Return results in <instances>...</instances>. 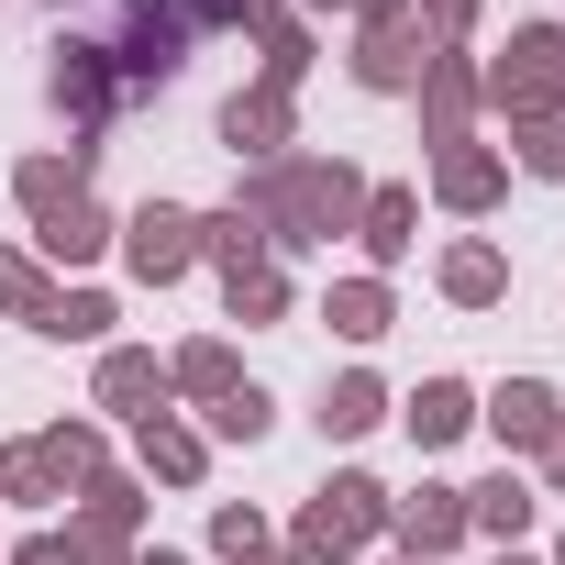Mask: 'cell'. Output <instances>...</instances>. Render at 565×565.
<instances>
[{
	"instance_id": "6da1fadb",
	"label": "cell",
	"mask_w": 565,
	"mask_h": 565,
	"mask_svg": "<svg viewBox=\"0 0 565 565\" xmlns=\"http://www.w3.org/2000/svg\"><path fill=\"white\" fill-rule=\"evenodd\" d=\"M244 211L266 222V244H333L366 222V178L344 156H277V167H255Z\"/></svg>"
},
{
	"instance_id": "7a4b0ae2",
	"label": "cell",
	"mask_w": 565,
	"mask_h": 565,
	"mask_svg": "<svg viewBox=\"0 0 565 565\" xmlns=\"http://www.w3.org/2000/svg\"><path fill=\"white\" fill-rule=\"evenodd\" d=\"M477 100L510 111V122H554V111H565V34H554V23H521L510 56L477 78Z\"/></svg>"
},
{
	"instance_id": "3957f363",
	"label": "cell",
	"mask_w": 565,
	"mask_h": 565,
	"mask_svg": "<svg viewBox=\"0 0 565 565\" xmlns=\"http://www.w3.org/2000/svg\"><path fill=\"white\" fill-rule=\"evenodd\" d=\"M377 521H388V488H377V477H333V488H311V510H300V565H344V554H366Z\"/></svg>"
},
{
	"instance_id": "277c9868",
	"label": "cell",
	"mask_w": 565,
	"mask_h": 565,
	"mask_svg": "<svg viewBox=\"0 0 565 565\" xmlns=\"http://www.w3.org/2000/svg\"><path fill=\"white\" fill-rule=\"evenodd\" d=\"M189 0H122V45H111V67L145 89V78H178L189 67Z\"/></svg>"
},
{
	"instance_id": "5b68a950",
	"label": "cell",
	"mask_w": 565,
	"mask_h": 565,
	"mask_svg": "<svg viewBox=\"0 0 565 565\" xmlns=\"http://www.w3.org/2000/svg\"><path fill=\"white\" fill-rule=\"evenodd\" d=\"M122 266L145 277V289L189 277V266H200V211H178V200H145V211L122 222Z\"/></svg>"
},
{
	"instance_id": "8992f818",
	"label": "cell",
	"mask_w": 565,
	"mask_h": 565,
	"mask_svg": "<svg viewBox=\"0 0 565 565\" xmlns=\"http://www.w3.org/2000/svg\"><path fill=\"white\" fill-rule=\"evenodd\" d=\"M134 532H145V488H134V477H100V488H89V510L67 521L78 565H122V554H134Z\"/></svg>"
},
{
	"instance_id": "52a82bcc",
	"label": "cell",
	"mask_w": 565,
	"mask_h": 565,
	"mask_svg": "<svg viewBox=\"0 0 565 565\" xmlns=\"http://www.w3.org/2000/svg\"><path fill=\"white\" fill-rule=\"evenodd\" d=\"M433 56H444V45H433V34H422L411 12H399V23H366V34H355V78H366V89H422V67H433Z\"/></svg>"
},
{
	"instance_id": "ba28073f",
	"label": "cell",
	"mask_w": 565,
	"mask_h": 565,
	"mask_svg": "<svg viewBox=\"0 0 565 565\" xmlns=\"http://www.w3.org/2000/svg\"><path fill=\"white\" fill-rule=\"evenodd\" d=\"M45 89H56V111H67V122H111V100H122V67H111V45H56Z\"/></svg>"
},
{
	"instance_id": "9c48e42d",
	"label": "cell",
	"mask_w": 565,
	"mask_h": 565,
	"mask_svg": "<svg viewBox=\"0 0 565 565\" xmlns=\"http://www.w3.org/2000/svg\"><path fill=\"white\" fill-rule=\"evenodd\" d=\"M222 145L255 156V167H277V156H289V89H277V78L233 89V100H222Z\"/></svg>"
},
{
	"instance_id": "30bf717a",
	"label": "cell",
	"mask_w": 565,
	"mask_h": 565,
	"mask_svg": "<svg viewBox=\"0 0 565 565\" xmlns=\"http://www.w3.org/2000/svg\"><path fill=\"white\" fill-rule=\"evenodd\" d=\"M388 521H399V543H411L422 565H444V554L466 543V488H411V499H388Z\"/></svg>"
},
{
	"instance_id": "8fae6325",
	"label": "cell",
	"mask_w": 565,
	"mask_h": 565,
	"mask_svg": "<svg viewBox=\"0 0 565 565\" xmlns=\"http://www.w3.org/2000/svg\"><path fill=\"white\" fill-rule=\"evenodd\" d=\"M499 189H510V156H488V145H444L433 156V200L444 211H488Z\"/></svg>"
},
{
	"instance_id": "7c38bea8",
	"label": "cell",
	"mask_w": 565,
	"mask_h": 565,
	"mask_svg": "<svg viewBox=\"0 0 565 565\" xmlns=\"http://www.w3.org/2000/svg\"><path fill=\"white\" fill-rule=\"evenodd\" d=\"M554 422H565V399H554L543 377H510V388L488 399V433H499V444H521V455H543V444H554Z\"/></svg>"
},
{
	"instance_id": "4fadbf2b",
	"label": "cell",
	"mask_w": 565,
	"mask_h": 565,
	"mask_svg": "<svg viewBox=\"0 0 565 565\" xmlns=\"http://www.w3.org/2000/svg\"><path fill=\"white\" fill-rule=\"evenodd\" d=\"M422 122H433V145H466V122H477V67L466 56L422 67Z\"/></svg>"
},
{
	"instance_id": "5bb4252c",
	"label": "cell",
	"mask_w": 565,
	"mask_h": 565,
	"mask_svg": "<svg viewBox=\"0 0 565 565\" xmlns=\"http://www.w3.org/2000/svg\"><path fill=\"white\" fill-rule=\"evenodd\" d=\"M34 244H45L56 266H89V255L111 244V211H100V200L78 189V200H56V211H34Z\"/></svg>"
},
{
	"instance_id": "9a60e30c",
	"label": "cell",
	"mask_w": 565,
	"mask_h": 565,
	"mask_svg": "<svg viewBox=\"0 0 565 565\" xmlns=\"http://www.w3.org/2000/svg\"><path fill=\"white\" fill-rule=\"evenodd\" d=\"M100 411H134V422H156V411H167V366H156L145 344H111V355H100Z\"/></svg>"
},
{
	"instance_id": "2e32d148",
	"label": "cell",
	"mask_w": 565,
	"mask_h": 565,
	"mask_svg": "<svg viewBox=\"0 0 565 565\" xmlns=\"http://www.w3.org/2000/svg\"><path fill=\"white\" fill-rule=\"evenodd\" d=\"M322 322H333L344 344H377V333L399 322V300H388V277H333V289H322Z\"/></svg>"
},
{
	"instance_id": "e0dca14e",
	"label": "cell",
	"mask_w": 565,
	"mask_h": 565,
	"mask_svg": "<svg viewBox=\"0 0 565 565\" xmlns=\"http://www.w3.org/2000/svg\"><path fill=\"white\" fill-rule=\"evenodd\" d=\"M399 422H411V444L433 455V444H455V433L477 422V388H466V377H422V399H411Z\"/></svg>"
},
{
	"instance_id": "ac0fdd59",
	"label": "cell",
	"mask_w": 565,
	"mask_h": 565,
	"mask_svg": "<svg viewBox=\"0 0 565 565\" xmlns=\"http://www.w3.org/2000/svg\"><path fill=\"white\" fill-rule=\"evenodd\" d=\"M532 510H543V499H532V488H521L510 466H499L488 488H466V532H499V554H510V543L532 532Z\"/></svg>"
},
{
	"instance_id": "d6986e66",
	"label": "cell",
	"mask_w": 565,
	"mask_h": 565,
	"mask_svg": "<svg viewBox=\"0 0 565 565\" xmlns=\"http://www.w3.org/2000/svg\"><path fill=\"white\" fill-rule=\"evenodd\" d=\"M89 156H100V145H67V156H23V167H12V189H23V211H56V200H78V178H89Z\"/></svg>"
},
{
	"instance_id": "ffe728a7",
	"label": "cell",
	"mask_w": 565,
	"mask_h": 565,
	"mask_svg": "<svg viewBox=\"0 0 565 565\" xmlns=\"http://www.w3.org/2000/svg\"><path fill=\"white\" fill-rule=\"evenodd\" d=\"M411 222H422V200H411V189H366V222H355V244H366L377 266H399V255H411Z\"/></svg>"
},
{
	"instance_id": "44dd1931",
	"label": "cell",
	"mask_w": 565,
	"mask_h": 565,
	"mask_svg": "<svg viewBox=\"0 0 565 565\" xmlns=\"http://www.w3.org/2000/svg\"><path fill=\"white\" fill-rule=\"evenodd\" d=\"M34 455H45L56 499H67V488H100V433H89V422H56V433H34Z\"/></svg>"
},
{
	"instance_id": "7402d4cb",
	"label": "cell",
	"mask_w": 565,
	"mask_h": 565,
	"mask_svg": "<svg viewBox=\"0 0 565 565\" xmlns=\"http://www.w3.org/2000/svg\"><path fill=\"white\" fill-rule=\"evenodd\" d=\"M499 289H510V255H499V244H455V255H444V300L488 311Z\"/></svg>"
},
{
	"instance_id": "603a6c76",
	"label": "cell",
	"mask_w": 565,
	"mask_h": 565,
	"mask_svg": "<svg viewBox=\"0 0 565 565\" xmlns=\"http://www.w3.org/2000/svg\"><path fill=\"white\" fill-rule=\"evenodd\" d=\"M200 255H211L222 277H233V266H266V222L233 200V211H211V222H200Z\"/></svg>"
},
{
	"instance_id": "cb8c5ba5",
	"label": "cell",
	"mask_w": 565,
	"mask_h": 565,
	"mask_svg": "<svg viewBox=\"0 0 565 565\" xmlns=\"http://www.w3.org/2000/svg\"><path fill=\"white\" fill-rule=\"evenodd\" d=\"M377 422H388V388H377V377H333V388H322V433H333V444H355V433H377Z\"/></svg>"
},
{
	"instance_id": "d4e9b609",
	"label": "cell",
	"mask_w": 565,
	"mask_h": 565,
	"mask_svg": "<svg viewBox=\"0 0 565 565\" xmlns=\"http://www.w3.org/2000/svg\"><path fill=\"white\" fill-rule=\"evenodd\" d=\"M200 466H211V444H200L189 422H167V411H156V422H145V477H167V488H189Z\"/></svg>"
},
{
	"instance_id": "484cf974",
	"label": "cell",
	"mask_w": 565,
	"mask_h": 565,
	"mask_svg": "<svg viewBox=\"0 0 565 565\" xmlns=\"http://www.w3.org/2000/svg\"><path fill=\"white\" fill-rule=\"evenodd\" d=\"M167 388H189V399L244 388V377H233V344H211V333H200V344H178V355H167Z\"/></svg>"
},
{
	"instance_id": "4316f807",
	"label": "cell",
	"mask_w": 565,
	"mask_h": 565,
	"mask_svg": "<svg viewBox=\"0 0 565 565\" xmlns=\"http://www.w3.org/2000/svg\"><path fill=\"white\" fill-rule=\"evenodd\" d=\"M0 311H12V322H45V311H56V289H45V266H34L23 244H0Z\"/></svg>"
},
{
	"instance_id": "83f0119b",
	"label": "cell",
	"mask_w": 565,
	"mask_h": 565,
	"mask_svg": "<svg viewBox=\"0 0 565 565\" xmlns=\"http://www.w3.org/2000/svg\"><path fill=\"white\" fill-rule=\"evenodd\" d=\"M34 333H56V344H100V333H111V300H100V289H56V311H45Z\"/></svg>"
},
{
	"instance_id": "f1b7e54d",
	"label": "cell",
	"mask_w": 565,
	"mask_h": 565,
	"mask_svg": "<svg viewBox=\"0 0 565 565\" xmlns=\"http://www.w3.org/2000/svg\"><path fill=\"white\" fill-rule=\"evenodd\" d=\"M266 422H277V411H266V388H255V377L211 399V444H266Z\"/></svg>"
},
{
	"instance_id": "f546056e",
	"label": "cell",
	"mask_w": 565,
	"mask_h": 565,
	"mask_svg": "<svg viewBox=\"0 0 565 565\" xmlns=\"http://www.w3.org/2000/svg\"><path fill=\"white\" fill-rule=\"evenodd\" d=\"M222 300H233V322H277V311H289V277H277V266H233Z\"/></svg>"
},
{
	"instance_id": "4dcf8cb0",
	"label": "cell",
	"mask_w": 565,
	"mask_h": 565,
	"mask_svg": "<svg viewBox=\"0 0 565 565\" xmlns=\"http://www.w3.org/2000/svg\"><path fill=\"white\" fill-rule=\"evenodd\" d=\"M211 543H222V554H233V565H266V554H277V543H266V521H255V510H211Z\"/></svg>"
},
{
	"instance_id": "1f68e13d",
	"label": "cell",
	"mask_w": 565,
	"mask_h": 565,
	"mask_svg": "<svg viewBox=\"0 0 565 565\" xmlns=\"http://www.w3.org/2000/svg\"><path fill=\"white\" fill-rule=\"evenodd\" d=\"M0 499H56V477H45L34 444H0Z\"/></svg>"
},
{
	"instance_id": "d6a6232c",
	"label": "cell",
	"mask_w": 565,
	"mask_h": 565,
	"mask_svg": "<svg viewBox=\"0 0 565 565\" xmlns=\"http://www.w3.org/2000/svg\"><path fill=\"white\" fill-rule=\"evenodd\" d=\"M411 23H422V34H433V45L455 56V45L477 34V0H422V12H411Z\"/></svg>"
},
{
	"instance_id": "836d02e7",
	"label": "cell",
	"mask_w": 565,
	"mask_h": 565,
	"mask_svg": "<svg viewBox=\"0 0 565 565\" xmlns=\"http://www.w3.org/2000/svg\"><path fill=\"white\" fill-rule=\"evenodd\" d=\"M521 167L532 178H565V122H521Z\"/></svg>"
},
{
	"instance_id": "e575fe53",
	"label": "cell",
	"mask_w": 565,
	"mask_h": 565,
	"mask_svg": "<svg viewBox=\"0 0 565 565\" xmlns=\"http://www.w3.org/2000/svg\"><path fill=\"white\" fill-rule=\"evenodd\" d=\"M12 565H78V543H67V532H34V543H23Z\"/></svg>"
},
{
	"instance_id": "d590c367",
	"label": "cell",
	"mask_w": 565,
	"mask_h": 565,
	"mask_svg": "<svg viewBox=\"0 0 565 565\" xmlns=\"http://www.w3.org/2000/svg\"><path fill=\"white\" fill-rule=\"evenodd\" d=\"M543 477H554V499H565V422H554V444H543Z\"/></svg>"
},
{
	"instance_id": "8d00e7d4",
	"label": "cell",
	"mask_w": 565,
	"mask_h": 565,
	"mask_svg": "<svg viewBox=\"0 0 565 565\" xmlns=\"http://www.w3.org/2000/svg\"><path fill=\"white\" fill-rule=\"evenodd\" d=\"M122 565H189V554H167V543H134V554H122Z\"/></svg>"
},
{
	"instance_id": "74e56055",
	"label": "cell",
	"mask_w": 565,
	"mask_h": 565,
	"mask_svg": "<svg viewBox=\"0 0 565 565\" xmlns=\"http://www.w3.org/2000/svg\"><path fill=\"white\" fill-rule=\"evenodd\" d=\"M355 12H366V23H399V12H411V0H355Z\"/></svg>"
},
{
	"instance_id": "f35d334b",
	"label": "cell",
	"mask_w": 565,
	"mask_h": 565,
	"mask_svg": "<svg viewBox=\"0 0 565 565\" xmlns=\"http://www.w3.org/2000/svg\"><path fill=\"white\" fill-rule=\"evenodd\" d=\"M499 565H543V554H499Z\"/></svg>"
},
{
	"instance_id": "ab89813d",
	"label": "cell",
	"mask_w": 565,
	"mask_h": 565,
	"mask_svg": "<svg viewBox=\"0 0 565 565\" xmlns=\"http://www.w3.org/2000/svg\"><path fill=\"white\" fill-rule=\"evenodd\" d=\"M266 565H300V554H266Z\"/></svg>"
},
{
	"instance_id": "60d3db41",
	"label": "cell",
	"mask_w": 565,
	"mask_h": 565,
	"mask_svg": "<svg viewBox=\"0 0 565 565\" xmlns=\"http://www.w3.org/2000/svg\"><path fill=\"white\" fill-rule=\"evenodd\" d=\"M554 565H565V532H554Z\"/></svg>"
},
{
	"instance_id": "b9f144b4",
	"label": "cell",
	"mask_w": 565,
	"mask_h": 565,
	"mask_svg": "<svg viewBox=\"0 0 565 565\" xmlns=\"http://www.w3.org/2000/svg\"><path fill=\"white\" fill-rule=\"evenodd\" d=\"M311 12H333V0H311Z\"/></svg>"
},
{
	"instance_id": "7bdbcfd3",
	"label": "cell",
	"mask_w": 565,
	"mask_h": 565,
	"mask_svg": "<svg viewBox=\"0 0 565 565\" xmlns=\"http://www.w3.org/2000/svg\"><path fill=\"white\" fill-rule=\"evenodd\" d=\"M399 565H422V554H399Z\"/></svg>"
}]
</instances>
